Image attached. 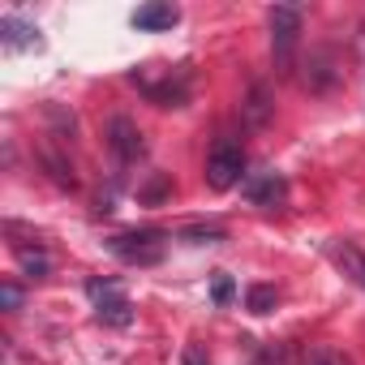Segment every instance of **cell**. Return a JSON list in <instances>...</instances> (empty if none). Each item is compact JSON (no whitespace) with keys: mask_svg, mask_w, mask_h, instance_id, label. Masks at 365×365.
<instances>
[{"mask_svg":"<svg viewBox=\"0 0 365 365\" xmlns=\"http://www.w3.org/2000/svg\"><path fill=\"white\" fill-rule=\"evenodd\" d=\"M267 26H271L275 65L288 69V65H292V52H297V39H301V9H297V5H271Z\"/></svg>","mask_w":365,"mask_h":365,"instance_id":"cell-1","label":"cell"},{"mask_svg":"<svg viewBox=\"0 0 365 365\" xmlns=\"http://www.w3.org/2000/svg\"><path fill=\"white\" fill-rule=\"evenodd\" d=\"M108 250H112L120 262H129V267H155V262L163 258V232H155V228L120 232V237L108 241Z\"/></svg>","mask_w":365,"mask_h":365,"instance_id":"cell-2","label":"cell"},{"mask_svg":"<svg viewBox=\"0 0 365 365\" xmlns=\"http://www.w3.org/2000/svg\"><path fill=\"white\" fill-rule=\"evenodd\" d=\"M133 86H142V95L155 99L159 108H180V103H185V95H190L185 73L172 78V69H138L133 73Z\"/></svg>","mask_w":365,"mask_h":365,"instance_id":"cell-3","label":"cell"},{"mask_svg":"<svg viewBox=\"0 0 365 365\" xmlns=\"http://www.w3.org/2000/svg\"><path fill=\"white\" fill-rule=\"evenodd\" d=\"M86 297L95 301V318H99V322H108V327H129V322H133V305H129V297L120 292V284H112V279H91V284H86Z\"/></svg>","mask_w":365,"mask_h":365,"instance_id":"cell-4","label":"cell"},{"mask_svg":"<svg viewBox=\"0 0 365 365\" xmlns=\"http://www.w3.org/2000/svg\"><path fill=\"white\" fill-rule=\"evenodd\" d=\"M241 172H245V150L237 142H228V138L215 142L211 155H207V185L211 190H232L241 180Z\"/></svg>","mask_w":365,"mask_h":365,"instance_id":"cell-5","label":"cell"},{"mask_svg":"<svg viewBox=\"0 0 365 365\" xmlns=\"http://www.w3.org/2000/svg\"><path fill=\"white\" fill-rule=\"evenodd\" d=\"M241 194H245L254 207H279V202L288 198V180L267 168V172H254V176L241 180Z\"/></svg>","mask_w":365,"mask_h":365,"instance_id":"cell-6","label":"cell"},{"mask_svg":"<svg viewBox=\"0 0 365 365\" xmlns=\"http://www.w3.org/2000/svg\"><path fill=\"white\" fill-rule=\"evenodd\" d=\"M108 142H112V150H116V159H120V163H133V159H142V155H146L142 129H138L129 116H112V120H108Z\"/></svg>","mask_w":365,"mask_h":365,"instance_id":"cell-7","label":"cell"},{"mask_svg":"<svg viewBox=\"0 0 365 365\" xmlns=\"http://www.w3.org/2000/svg\"><path fill=\"white\" fill-rule=\"evenodd\" d=\"M271 112H275V103H271V86H267V82H254V86L245 91V99H241V116H245V125H250V129H262V125L271 120Z\"/></svg>","mask_w":365,"mask_h":365,"instance_id":"cell-8","label":"cell"},{"mask_svg":"<svg viewBox=\"0 0 365 365\" xmlns=\"http://www.w3.org/2000/svg\"><path fill=\"white\" fill-rule=\"evenodd\" d=\"M176 22H180V9H176V5H168V0L142 5V9L133 14V26H138V31H172Z\"/></svg>","mask_w":365,"mask_h":365,"instance_id":"cell-9","label":"cell"},{"mask_svg":"<svg viewBox=\"0 0 365 365\" xmlns=\"http://www.w3.org/2000/svg\"><path fill=\"white\" fill-rule=\"evenodd\" d=\"M327 254H331V262H335L352 284H361V288H365V254H361L356 245H348V241H331V245H327Z\"/></svg>","mask_w":365,"mask_h":365,"instance_id":"cell-10","label":"cell"},{"mask_svg":"<svg viewBox=\"0 0 365 365\" xmlns=\"http://www.w3.org/2000/svg\"><path fill=\"white\" fill-rule=\"evenodd\" d=\"M0 39H5V48H14V52L39 48V26L26 22V18H18V14H9L5 22H0Z\"/></svg>","mask_w":365,"mask_h":365,"instance_id":"cell-11","label":"cell"},{"mask_svg":"<svg viewBox=\"0 0 365 365\" xmlns=\"http://www.w3.org/2000/svg\"><path fill=\"white\" fill-rule=\"evenodd\" d=\"M335 78H339V69H335L331 52H314V56L305 61V86H309V91H331Z\"/></svg>","mask_w":365,"mask_h":365,"instance_id":"cell-12","label":"cell"},{"mask_svg":"<svg viewBox=\"0 0 365 365\" xmlns=\"http://www.w3.org/2000/svg\"><path fill=\"white\" fill-rule=\"evenodd\" d=\"M14 254H18V262H22V271H26L31 279H43V275H48V267H52L43 250H26V245H14Z\"/></svg>","mask_w":365,"mask_h":365,"instance_id":"cell-13","label":"cell"},{"mask_svg":"<svg viewBox=\"0 0 365 365\" xmlns=\"http://www.w3.org/2000/svg\"><path fill=\"white\" fill-rule=\"evenodd\" d=\"M172 194V180L163 176V172H155L146 185H138V202H146V207H155V202H163Z\"/></svg>","mask_w":365,"mask_h":365,"instance_id":"cell-14","label":"cell"},{"mask_svg":"<svg viewBox=\"0 0 365 365\" xmlns=\"http://www.w3.org/2000/svg\"><path fill=\"white\" fill-rule=\"evenodd\" d=\"M275 301H279V292H275L271 284H254V288L245 292V305H250V314H271V309H275Z\"/></svg>","mask_w":365,"mask_h":365,"instance_id":"cell-15","label":"cell"},{"mask_svg":"<svg viewBox=\"0 0 365 365\" xmlns=\"http://www.w3.org/2000/svg\"><path fill=\"white\" fill-rule=\"evenodd\" d=\"M43 163H48V172H52V180L56 185H65V190H73L78 185V176H73V168L61 159V155H52V150H43Z\"/></svg>","mask_w":365,"mask_h":365,"instance_id":"cell-16","label":"cell"},{"mask_svg":"<svg viewBox=\"0 0 365 365\" xmlns=\"http://www.w3.org/2000/svg\"><path fill=\"white\" fill-rule=\"evenodd\" d=\"M301 365H348V356L344 352H335L331 344H318V348H309L305 352V361Z\"/></svg>","mask_w":365,"mask_h":365,"instance_id":"cell-17","label":"cell"},{"mask_svg":"<svg viewBox=\"0 0 365 365\" xmlns=\"http://www.w3.org/2000/svg\"><path fill=\"white\" fill-rule=\"evenodd\" d=\"M180 365H211V352L194 339V344H185V352H180Z\"/></svg>","mask_w":365,"mask_h":365,"instance_id":"cell-18","label":"cell"},{"mask_svg":"<svg viewBox=\"0 0 365 365\" xmlns=\"http://www.w3.org/2000/svg\"><path fill=\"white\" fill-rule=\"evenodd\" d=\"M180 237H185V241H194V245H211V241H224V228H185V232H180Z\"/></svg>","mask_w":365,"mask_h":365,"instance_id":"cell-19","label":"cell"},{"mask_svg":"<svg viewBox=\"0 0 365 365\" xmlns=\"http://www.w3.org/2000/svg\"><path fill=\"white\" fill-rule=\"evenodd\" d=\"M232 292H237V288H232V279L220 271V275H215V284H211V297H215V305H228V301H232Z\"/></svg>","mask_w":365,"mask_h":365,"instance_id":"cell-20","label":"cell"},{"mask_svg":"<svg viewBox=\"0 0 365 365\" xmlns=\"http://www.w3.org/2000/svg\"><path fill=\"white\" fill-rule=\"evenodd\" d=\"M0 301H5L9 309H18V305H22V288H18V284H5V288H0Z\"/></svg>","mask_w":365,"mask_h":365,"instance_id":"cell-21","label":"cell"}]
</instances>
